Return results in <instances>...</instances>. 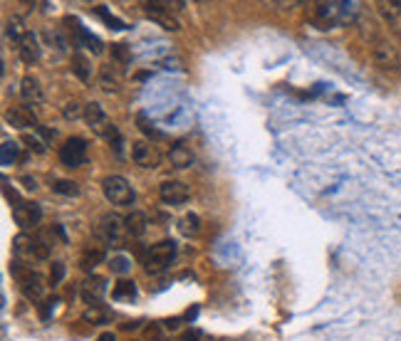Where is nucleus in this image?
<instances>
[{
  "label": "nucleus",
  "mask_w": 401,
  "mask_h": 341,
  "mask_svg": "<svg viewBox=\"0 0 401 341\" xmlns=\"http://www.w3.org/2000/svg\"><path fill=\"white\" fill-rule=\"evenodd\" d=\"M62 277H65V264H62V262H55V264H52V272H50V282H52V287L60 285Z\"/></svg>",
  "instance_id": "obj_32"
},
{
  "label": "nucleus",
  "mask_w": 401,
  "mask_h": 341,
  "mask_svg": "<svg viewBox=\"0 0 401 341\" xmlns=\"http://www.w3.org/2000/svg\"><path fill=\"white\" fill-rule=\"evenodd\" d=\"M20 94H22V100L28 102V104H42V102H45V89H42V84H40V79L33 77V74L22 77Z\"/></svg>",
  "instance_id": "obj_16"
},
{
  "label": "nucleus",
  "mask_w": 401,
  "mask_h": 341,
  "mask_svg": "<svg viewBox=\"0 0 401 341\" xmlns=\"http://www.w3.org/2000/svg\"><path fill=\"white\" fill-rule=\"evenodd\" d=\"M6 121L10 124V127L15 129H33V132H38L40 124H38V116H35V111L30 109V106H10V109L6 111Z\"/></svg>",
  "instance_id": "obj_13"
},
{
  "label": "nucleus",
  "mask_w": 401,
  "mask_h": 341,
  "mask_svg": "<svg viewBox=\"0 0 401 341\" xmlns=\"http://www.w3.org/2000/svg\"><path fill=\"white\" fill-rule=\"evenodd\" d=\"M168 159H171V166H176V168H189L194 164V151L184 141H178L168 149Z\"/></svg>",
  "instance_id": "obj_20"
},
{
  "label": "nucleus",
  "mask_w": 401,
  "mask_h": 341,
  "mask_svg": "<svg viewBox=\"0 0 401 341\" xmlns=\"http://www.w3.org/2000/svg\"><path fill=\"white\" fill-rule=\"evenodd\" d=\"M17 52H20V60L25 62V65H35V62L40 60V42L30 30L17 40Z\"/></svg>",
  "instance_id": "obj_15"
},
{
  "label": "nucleus",
  "mask_w": 401,
  "mask_h": 341,
  "mask_svg": "<svg viewBox=\"0 0 401 341\" xmlns=\"http://www.w3.org/2000/svg\"><path fill=\"white\" fill-rule=\"evenodd\" d=\"M102 193L111 205H134L136 193L124 176H107L102 181Z\"/></svg>",
  "instance_id": "obj_6"
},
{
  "label": "nucleus",
  "mask_w": 401,
  "mask_h": 341,
  "mask_svg": "<svg viewBox=\"0 0 401 341\" xmlns=\"http://www.w3.org/2000/svg\"><path fill=\"white\" fill-rule=\"evenodd\" d=\"M25 33H28V30L22 28V20H20V17H10V20H8V35H10V38L15 40V42H17V40H20Z\"/></svg>",
  "instance_id": "obj_29"
},
{
  "label": "nucleus",
  "mask_w": 401,
  "mask_h": 341,
  "mask_svg": "<svg viewBox=\"0 0 401 341\" xmlns=\"http://www.w3.org/2000/svg\"><path fill=\"white\" fill-rule=\"evenodd\" d=\"M84 121L89 124V129L97 134V136L107 138L109 143H114V149L122 151V136H119L117 127L109 121V116L104 114V109H102V104H97V102H89L87 106H84Z\"/></svg>",
  "instance_id": "obj_2"
},
{
  "label": "nucleus",
  "mask_w": 401,
  "mask_h": 341,
  "mask_svg": "<svg viewBox=\"0 0 401 341\" xmlns=\"http://www.w3.org/2000/svg\"><path fill=\"white\" fill-rule=\"evenodd\" d=\"M159 196L166 205H184L189 200V186L184 181H164L159 186Z\"/></svg>",
  "instance_id": "obj_14"
},
{
  "label": "nucleus",
  "mask_w": 401,
  "mask_h": 341,
  "mask_svg": "<svg viewBox=\"0 0 401 341\" xmlns=\"http://www.w3.org/2000/svg\"><path fill=\"white\" fill-rule=\"evenodd\" d=\"M60 161L67 168H79L87 161V141L82 136L67 138L65 146L60 149Z\"/></svg>",
  "instance_id": "obj_9"
},
{
  "label": "nucleus",
  "mask_w": 401,
  "mask_h": 341,
  "mask_svg": "<svg viewBox=\"0 0 401 341\" xmlns=\"http://www.w3.org/2000/svg\"><path fill=\"white\" fill-rule=\"evenodd\" d=\"M22 183H25V188H28V191H35V188H38V183H35V178H22Z\"/></svg>",
  "instance_id": "obj_39"
},
{
  "label": "nucleus",
  "mask_w": 401,
  "mask_h": 341,
  "mask_svg": "<svg viewBox=\"0 0 401 341\" xmlns=\"http://www.w3.org/2000/svg\"><path fill=\"white\" fill-rule=\"evenodd\" d=\"M107 317H109V314H107V309H102V307H87L82 314V319L87 322V324H104Z\"/></svg>",
  "instance_id": "obj_25"
},
{
  "label": "nucleus",
  "mask_w": 401,
  "mask_h": 341,
  "mask_svg": "<svg viewBox=\"0 0 401 341\" xmlns=\"http://www.w3.org/2000/svg\"><path fill=\"white\" fill-rule=\"evenodd\" d=\"M181 341H198V331H186V334L181 336Z\"/></svg>",
  "instance_id": "obj_38"
},
{
  "label": "nucleus",
  "mask_w": 401,
  "mask_h": 341,
  "mask_svg": "<svg viewBox=\"0 0 401 341\" xmlns=\"http://www.w3.org/2000/svg\"><path fill=\"white\" fill-rule=\"evenodd\" d=\"M15 159H17V143L3 141V146H0V161H3V166H13Z\"/></svg>",
  "instance_id": "obj_27"
},
{
  "label": "nucleus",
  "mask_w": 401,
  "mask_h": 341,
  "mask_svg": "<svg viewBox=\"0 0 401 341\" xmlns=\"http://www.w3.org/2000/svg\"><path fill=\"white\" fill-rule=\"evenodd\" d=\"M372 57H374V62H377L379 70L391 72V74H399V72H401V57H399V52H396L394 45L386 42V40H377V42H374Z\"/></svg>",
  "instance_id": "obj_8"
},
{
  "label": "nucleus",
  "mask_w": 401,
  "mask_h": 341,
  "mask_svg": "<svg viewBox=\"0 0 401 341\" xmlns=\"http://www.w3.org/2000/svg\"><path fill=\"white\" fill-rule=\"evenodd\" d=\"M97 82H100V87L104 89V92H117L119 87H122V74H119L117 67L111 65H102L100 67V77H97Z\"/></svg>",
  "instance_id": "obj_18"
},
{
  "label": "nucleus",
  "mask_w": 401,
  "mask_h": 341,
  "mask_svg": "<svg viewBox=\"0 0 401 341\" xmlns=\"http://www.w3.org/2000/svg\"><path fill=\"white\" fill-rule=\"evenodd\" d=\"M139 124H141V132H144L146 136H154V138L162 136V132H159V129H156L154 124H149V121H146L144 116H139Z\"/></svg>",
  "instance_id": "obj_33"
},
{
  "label": "nucleus",
  "mask_w": 401,
  "mask_h": 341,
  "mask_svg": "<svg viewBox=\"0 0 401 341\" xmlns=\"http://www.w3.org/2000/svg\"><path fill=\"white\" fill-rule=\"evenodd\" d=\"M111 297L117 299V302H132L134 297H136V285H134L132 280H122L117 282V287H114V292H111Z\"/></svg>",
  "instance_id": "obj_23"
},
{
  "label": "nucleus",
  "mask_w": 401,
  "mask_h": 341,
  "mask_svg": "<svg viewBox=\"0 0 401 341\" xmlns=\"http://www.w3.org/2000/svg\"><path fill=\"white\" fill-rule=\"evenodd\" d=\"M52 191L60 193V196H79V186L74 181H65V178H57L52 183Z\"/></svg>",
  "instance_id": "obj_26"
},
{
  "label": "nucleus",
  "mask_w": 401,
  "mask_h": 341,
  "mask_svg": "<svg viewBox=\"0 0 401 341\" xmlns=\"http://www.w3.org/2000/svg\"><path fill=\"white\" fill-rule=\"evenodd\" d=\"M107 257L104 253V245L102 242H92V245H87V248L82 250V255H79V264H82L84 270H95L97 264H102Z\"/></svg>",
  "instance_id": "obj_17"
},
{
  "label": "nucleus",
  "mask_w": 401,
  "mask_h": 341,
  "mask_svg": "<svg viewBox=\"0 0 401 341\" xmlns=\"http://www.w3.org/2000/svg\"><path fill=\"white\" fill-rule=\"evenodd\" d=\"M109 270L114 272V275H127V272L132 270V260H129L127 255H111Z\"/></svg>",
  "instance_id": "obj_24"
},
{
  "label": "nucleus",
  "mask_w": 401,
  "mask_h": 341,
  "mask_svg": "<svg viewBox=\"0 0 401 341\" xmlns=\"http://www.w3.org/2000/svg\"><path fill=\"white\" fill-rule=\"evenodd\" d=\"M50 248L52 245L45 240L42 232H38V235L20 232V235L13 237V255H15V260L22 264H33V262L47 260L50 257Z\"/></svg>",
  "instance_id": "obj_1"
},
{
  "label": "nucleus",
  "mask_w": 401,
  "mask_h": 341,
  "mask_svg": "<svg viewBox=\"0 0 401 341\" xmlns=\"http://www.w3.org/2000/svg\"><path fill=\"white\" fill-rule=\"evenodd\" d=\"M178 232L184 237H196L200 232V218L196 213H186L181 221H178Z\"/></svg>",
  "instance_id": "obj_21"
},
{
  "label": "nucleus",
  "mask_w": 401,
  "mask_h": 341,
  "mask_svg": "<svg viewBox=\"0 0 401 341\" xmlns=\"http://www.w3.org/2000/svg\"><path fill=\"white\" fill-rule=\"evenodd\" d=\"M95 235L102 245H111V248H119L124 242V235H127V225L124 221L119 218L117 213H104L97 221V228H95Z\"/></svg>",
  "instance_id": "obj_4"
},
{
  "label": "nucleus",
  "mask_w": 401,
  "mask_h": 341,
  "mask_svg": "<svg viewBox=\"0 0 401 341\" xmlns=\"http://www.w3.org/2000/svg\"><path fill=\"white\" fill-rule=\"evenodd\" d=\"M10 275L15 277L22 297L28 299V302H40V299L45 297V282L33 267H28V264H22L15 260V262L10 264Z\"/></svg>",
  "instance_id": "obj_3"
},
{
  "label": "nucleus",
  "mask_w": 401,
  "mask_h": 341,
  "mask_svg": "<svg viewBox=\"0 0 401 341\" xmlns=\"http://www.w3.org/2000/svg\"><path fill=\"white\" fill-rule=\"evenodd\" d=\"M100 15H102V17H104V20H107V22H109V25H111V28H114V30H122V28H124V25H122V22H119V20H117V17H111V15H107V13H104V8H102V6H100Z\"/></svg>",
  "instance_id": "obj_35"
},
{
  "label": "nucleus",
  "mask_w": 401,
  "mask_h": 341,
  "mask_svg": "<svg viewBox=\"0 0 401 341\" xmlns=\"http://www.w3.org/2000/svg\"><path fill=\"white\" fill-rule=\"evenodd\" d=\"M72 72L82 82H92V65H89V60L82 52H74L72 55Z\"/></svg>",
  "instance_id": "obj_22"
},
{
  "label": "nucleus",
  "mask_w": 401,
  "mask_h": 341,
  "mask_svg": "<svg viewBox=\"0 0 401 341\" xmlns=\"http://www.w3.org/2000/svg\"><path fill=\"white\" fill-rule=\"evenodd\" d=\"M132 159L139 168H146V170L159 168V164H162V154H159V149L149 141H134L132 143Z\"/></svg>",
  "instance_id": "obj_10"
},
{
  "label": "nucleus",
  "mask_w": 401,
  "mask_h": 341,
  "mask_svg": "<svg viewBox=\"0 0 401 341\" xmlns=\"http://www.w3.org/2000/svg\"><path fill=\"white\" fill-rule=\"evenodd\" d=\"M382 13H386V15H399L401 13V3H382Z\"/></svg>",
  "instance_id": "obj_34"
},
{
  "label": "nucleus",
  "mask_w": 401,
  "mask_h": 341,
  "mask_svg": "<svg viewBox=\"0 0 401 341\" xmlns=\"http://www.w3.org/2000/svg\"><path fill=\"white\" fill-rule=\"evenodd\" d=\"M95 341H117V334H111V331H102Z\"/></svg>",
  "instance_id": "obj_37"
},
{
  "label": "nucleus",
  "mask_w": 401,
  "mask_h": 341,
  "mask_svg": "<svg viewBox=\"0 0 401 341\" xmlns=\"http://www.w3.org/2000/svg\"><path fill=\"white\" fill-rule=\"evenodd\" d=\"M13 221L22 230H30V228L40 225V221H42V208L38 203H30V200H20L17 205H13Z\"/></svg>",
  "instance_id": "obj_11"
},
{
  "label": "nucleus",
  "mask_w": 401,
  "mask_h": 341,
  "mask_svg": "<svg viewBox=\"0 0 401 341\" xmlns=\"http://www.w3.org/2000/svg\"><path fill=\"white\" fill-rule=\"evenodd\" d=\"M62 114H65V119L74 121V119H79V116H82V106H79L74 100H72V102H67L65 109H62Z\"/></svg>",
  "instance_id": "obj_30"
},
{
  "label": "nucleus",
  "mask_w": 401,
  "mask_h": 341,
  "mask_svg": "<svg viewBox=\"0 0 401 341\" xmlns=\"http://www.w3.org/2000/svg\"><path fill=\"white\" fill-rule=\"evenodd\" d=\"M176 257V242L173 240H162L151 245V250L144 257V270L149 275H162L164 270H168V264Z\"/></svg>",
  "instance_id": "obj_5"
},
{
  "label": "nucleus",
  "mask_w": 401,
  "mask_h": 341,
  "mask_svg": "<svg viewBox=\"0 0 401 341\" xmlns=\"http://www.w3.org/2000/svg\"><path fill=\"white\" fill-rule=\"evenodd\" d=\"M25 143H28L30 151H35V154H45V151H47L45 141H40L38 136H30V134H25Z\"/></svg>",
  "instance_id": "obj_31"
},
{
  "label": "nucleus",
  "mask_w": 401,
  "mask_h": 341,
  "mask_svg": "<svg viewBox=\"0 0 401 341\" xmlns=\"http://www.w3.org/2000/svg\"><path fill=\"white\" fill-rule=\"evenodd\" d=\"M124 225H127V235L129 237H144L146 228H149V221L141 210H132V213L124 218Z\"/></svg>",
  "instance_id": "obj_19"
},
{
  "label": "nucleus",
  "mask_w": 401,
  "mask_h": 341,
  "mask_svg": "<svg viewBox=\"0 0 401 341\" xmlns=\"http://www.w3.org/2000/svg\"><path fill=\"white\" fill-rule=\"evenodd\" d=\"M173 6H181V3L154 0V3H144V13H146V17H151V20H154L156 25H162L164 30H168V33H178V30H181V22H178V17L171 13V10H176Z\"/></svg>",
  "instance_id": "obj_7"
},
{
  "label": "nucleus",
  "mask_w": 401,
  "mask_h": 341,
  "mask_svg": "<svg viewBox=\"0 0 401 341\" xmlns=\"http://www.w3.org/2000/svg\"><path fill=\"white\" fill-rule=\"evenodd\" d=\"M178 326H181V319H178V317H176V319L164 322V329H166V331H178Z\"/></svg>",
  "instance_id": "obj_36"
},
{
  "label": "nucleus",
  "mask_w": 401,
  "mask_h": 341,
  "mask_svg": "<svg viewBox=\"0 0 401 341\" xmlns=\"http://www.w3.org/2000/svg\"><path fill=\"white\" fill-rule=\"evenodd\" d=\"M79 294H82V302L87 304V307H102V299H104L107 294V280L100 275L87 277V280L82 282Z\"/></svg>",
  "instance_id": "obj_12"
},
{
  "label": "nucleus",
  "mask_w": 401,
  "mask_h": 341,
  "mask_svg": "<svg viewBox=\"0 0 401 341\" xmlns=\"http://www.w3.org/2000/svg\"><path fill=\"white\" fill-rule=\"evenodd\" d=\"M111 57H114L119 65H129V62H132V52L127 50V45H111Z\"/></svg>",
  "instance_id": "obj_28"
}]
</instances>
